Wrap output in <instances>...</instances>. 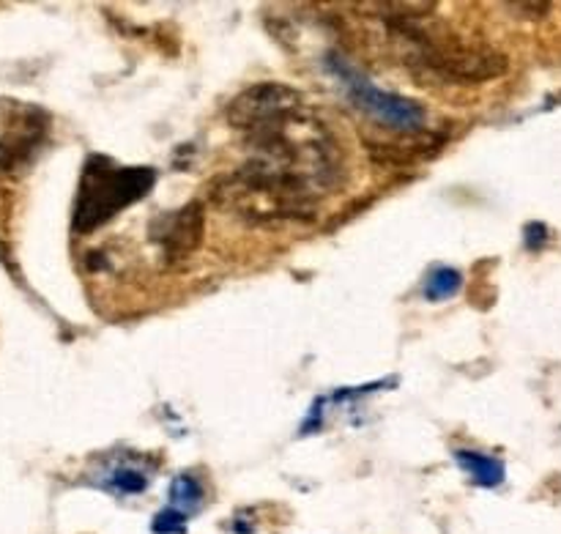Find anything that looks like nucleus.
I'll use <instances>...</instances> for the list:
<instances>
[{
    "instance_id": "obj_1",
    "label": "nucleus",
    "mask_w": 561,
    "mask_h": 534,
    "mask_svg": "<svg viewBox=\"0 0 561 534\" xmlns=\"http://www.w3.org/2000/svg\"><path fill=\"white\" fill-rule=\"evenodd\" d=\"M378 20H383L392 36L409 47L405 64L444 82H485L507 71V58L488 44L438 36L422 27V20H409V16L378 14Z\"/></svg>"
},
{
    "instance_id": "obj_2",
    "label": "nucleus",
    "mask_w": 561,
    "mask_h": 534,
    "mask_svg": "<svg viewBox=\"0 0 561 534\" xmlns=\"http://www.w3.org/2000/svg\"><path fill=\"white\" fill-rule=\"evenodd\" d=\"M153 181L157 173L151 168H115L107 157H91L82 168L71 214L75 234H91L118 212L135 206L148 195Z\"/></svg>"
},
{
    "instance_id": "obj_3",
    "label": "nucleus",
    "mask_w": 561,
    "mask_h": 534,
    "mask_svg": "<svg viewBox=\"0 0 561 534\" xmlns=\"http://www.w3.org/2000/svg\"><path fill=\"white\" fill-rule=\"evenodd\" d=\"M329 69L334 71V77L340 80V86L345 88L348 99L354 102L356 110L373 118L376 124H381L383 129L403 132V135H416V132L425 129L427 113L422 104L411 102V99L400 96V93L381 91L378 86H373L359 69L348 64L345 58L332 55L329 58Z\"/></svg>"
},
{
    "instance_id": "obj_4",
    "label": "nucleus",
    "mask_w": 561,
    "mask_h": 534,
    "mask_svg": "<svg viewBox=\"0 0 561 534\" xmlns=\"http://www.w3.org/2000/svg\"><path fill=\"white\" fill-rule=\"evenodd\" d=\"M301 107H305V96L299 91L279 86V82H261V86L247 88L233 99L228 110V121L233 129L252 132L257 126L285 118V115L296 113Z\"/></svg>"
},
{
    "instance_id": "obj_5",
    "label": "nucleus",
    "mask_w": 561,
    "mask_h": 534,
    "mask_svg": "<svg viewBox=\"0 0 561 534\" xmlns=\"http://www.w3.org/2000/svg\"><path fill=\"white\" fill-rule=\"evenodd\" d=\"M203 225H206V217H203L201 203H186L179 212L162 214V217L153 219L148 236L159 247L164 261L175 263L190 258L201 247Z\"/></svg>"
},
{
    "instance_id": "obj_6",
    "label": "nucleus",
    "mask_w": 561,
    "mask_h": 534,
    "mask_svg": "<svg viewBox=\"0 0 561 534\" xmlns=\"http://www.w3.org/2000/svg\"><path fill=\"white\" fill-rule=\"evenodd\" d=\"M42 118V110L36 107H22L20 113L14 110V118L5 124L3 135H0V170L3 173H16L31 162L36 148L42 146L44 132H47V124Z\"/></svg>"
},
{
    "instance_id": "obj_7",
    "label": "nucleus",
    "mask_w": 561,
    "mask_h": 534,
    "mask_svg": "<svg viewBox=\"0 0 561 534\" xmlns=\"http://www.w3.org/2000/svg\"><path fill=\"white\" fill-rule=\"evenodd\" d=\"M455 461L460 464V469L469 471V477L477 482V486L496 488L499 482L504 480V464L502 461L491 458V455L460 450V453H455Z\"/></svg>"
},
{
    "instance_id": "obj_8",
    "label": "nucleus",
    "mask_w": 561,
    "mask_h": 534,
    "mask_svg": "<svg viewBox=\"0 0 561 534\" xmlns=\"http://www.w3.org/2000/svg\"><path fill=\"white\" fill-rule=\"evenodd\" d=\"M170 502H173V510H179L181 515L195 513L203 504V486L197 482V477L192 475H179L170 486Z\"/></svg>"
},
{
    "instance_id": "obj_9",
    "label": "nucleus",
    "mask_w": 561,
    "mask_h": 534,
    "mask_svg": "<svg viewBox=\"0 0 561 534\" xmlns=\"http://www.w3.org/2000/svg\"><path fill=\"white\" fill-rule=\"evenodd\" d=\"M460 285H463V277H460V272L442 266V269H436V272L431 274V280L425 283V296L431 302L449 299V296L458 294Z\"/></svg>"
},
{
    "instance_id": "obj_10",
    "label": "nucleus",
    "mask_w": 561,
    "mask_h": 534,
    "mask_svg": "<svg viewBox=\"0 0 561 534\" xmlns=\"http://www.w3.org/2000/svg\"><path fill=\"white\" fill-rule=\"evenodd\" d=\"M107 486L118 493H140L148 486V477L131 466H118V469L110 471Z\"/></svg>"
},
{
    "instance_id": "obj_11",
    "label": "nucleus",
    "mask_w": 561,
    "mask_h": 534,
    "mask_svg": "<svg viewBox=\"0 0 561 534\" xmlns=\"http://www.w3.org/2000/svg\"><path fill=\"white\" fill-rule=\"evenodd\" d=\"M186 526V515H181L179 510H164V513L157 515V521H153V532L159 534H181Z\"/></svg>"
},
{
    "instance_id": "obj_12",
    "label": "nucleus",
    "mask_w": 561,
    "mask_h": 534,
    "mask_svg": "<svg viewBox=\"0 0 561 534\" xmlns=\"http://www.w3.org/2000/svg\"><path fill=\"white\" fill-rule=\"evenodd\" d=\"M548 241V228L542 223H531L526 225V247L529 250H540L542 245Z\"/></svg>"
}]
</instances>
